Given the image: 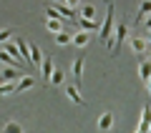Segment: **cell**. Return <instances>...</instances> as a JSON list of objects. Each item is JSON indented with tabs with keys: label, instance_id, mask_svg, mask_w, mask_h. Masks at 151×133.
I'll list each match as a JSON object with an SVG mask.
<instances>
[{
	"label": "cell",
	"instance_id": "1",
	"mask_svg": "<svg viewBox=\"0 0 151 133\" xmlns=\"http://www.w3.org/2000/svg\"><path fill=\"white\" fill-rule=\"evenodd\" d=\"M113 25H116V10H113V5L108 3V8H106V18H103L101 28H98V40H101V45H103V48H108V50H111Z\"/></svg>",
	"mask_w": 151,
	"mask_h": 133
},
{
	"label": "cell",
	"instance_id": "2",
	"mask_svg": "<svg viewBox=\"0 0 151 133\" xmlns=\"http://www.w3.org/2000/svg\"><path fill=\"white\" fill-rule=\"evenodd\" d=\"M126 35H129V25H126V20H119L116 33L111 35V53H113V55H119V53H121V45H124Z\"/></svg>",
	"mask_w": 151,
	"mask_h": 133
},
{
	"label": "cell",
	"instance_id": "3",
	"mask_svg": "<svg viewBox=\"0 0 151 133\" xmlns=\"http://www.w3.org/2000/svg\"><path fill=\"white\" fill-rule=\"evenodd\" d=\"M50 8H53V10L58 13V15L63 18V20H65V18H68V20H78V13H76V10H70V8L65 5V3H53Z\"/></svg>",
	"mask_w": 151,
	"mask_h": 133
},
{
	"label": "cell",
	"instance_id": "4",
	"mask_svg": "<svg viewBox=\"0 0 151 133\" xmlns=\"http://www.w3.org/2000/svg\"><path fill=\"white\" fill-rule=\"evenodd\" d=\"M151 126V106H146L144 111H141V121H139V128H136V133H146Z\"/></svg>",
	"mask_w": 151,
	"mask_h": 133
},
{
	"label": "cell",
	"instance_id": "5",
	"mask_svg": "<svg viewBox=\"0 0 151 133\" xmlns=\"http://www.w3.org/2000/svg\"><path fill=\"white\" fill-rule=\"evenodd\" d=\"M129 43H131V50H134L136 55H144L146 50H149V45H146V40H144V38H139V35H134V38H131Z\"/></svg>",
	"mask_w": 151,
	"mask_h": 133
},
{
	"label": "cell",
	"instance_id": "6",
	"mask_svg": "<svg viewBox=\"0 0 151 133\" xmlns=\"http://www.w3.org/2000/svg\"><path fill=\"white\" fill-rule=\"evenodd\" d=\"M73 80H76V88H78V85L83 83V58H76L73 60Z\"/></svg>",
	"mask_w": 151,
	"mask_h": 133
},
{
	"label": "cell",
	"instance_id": "7",
	"mask_svg": "<svg viewBox=\"0 0 151 133\" xmlns=\"http://www.w3.org/2000/svg\"><path fill=\"white\" fill-rule=\"evenodd\" d=\"M15 48H18V53H20V60H28V63H30V45L25 43V38H18Z\"/></svg>",
	"mask_w": 151,
	"mask_h": 133
},
{
	"label": "cell",
	"instance_id": "8",
	"mask_svg": "<svg viewBox=\"0 0 151 133\" xmlns=\"http://www.w3.org/2000/svg\"><path fill=\"white\" fill-rule=\"evenodd\" d=\"M98 128H101V131H111L113 128V113L111 111H106V113L98 116Z\"/></svg>",
	"mask_w": 151,
	"mask_h": 133
},
{
	"label": "cell",
	"instance_id": "9",
	"mask_svg": "<svg viewBox=\"0 0 151 133\" xmlns=\"http://www.w3.org/2000/svg\"><path fill=\"white\" fill-rule=\"evenodd\" d=\"M88 40H91V38H88V33H83V30H78L76 35H70V43H73L76 48H86Z\"/></svg>",
	"mask_w": 151,
	"mask_h": 133
},
{
	"label": "cell",
	"instance_id": "10",
	"mask_svg": "<svg viewBox=\"0 0 151 133\" xmlns=\"http://www.w3.org/2000/svg\"><path fill=\"white\" fill-rule=\"evenodd\" d=\"M65 96L70 98V101L73 103H78V106H83V96H81V91H78V88H76V85H65Z\"/></svg>",
	"mask_w": 151,
	"mask_h": 133
},
{
	"label": "cell",
	"instance_id": "11",
	"mask_svg": "<svg viewBox=\"0 0 151 133\" xmlns=\"http://www.w3.org/2000/svg\"><path fill=\"white\" fill-rule=\"evenodd\" d=\"M139 78L144 80V83L151 78V60H141L139 63Z\"/></svg>",
	"mask_w": 151,
	"mask_h": 133
},
{
	"label": "cell",
	"instance_id": "12",
	"mask_svg": "<svg viewBox=\"0 0 151 133\" xmlns=\"http://www.w3.org/2000/svg\"><path fill=\"white\" fill-rule=\"evenodd\" d=\"M146 15H151V0H141V5H139V13H136V20H144Z\"/></svg>",
	"mask_w": 151,
	"mask_h": 133
},
{
	"label": "cell",
	"instance_id": "13",
	"mask_svg": "<svg viewBox=\"0 0 151 133\" xmlns=\"http://www.w3.org/2000/svg\"><path fill=\"white\" fill-rule=\"evenodd\" d=\"M81 20H93V18H96V8L91 5V3H86V5H81Z\"/></svg>",
	"mask_w": 151,
	"mask_h": 133
},
{
	"label": "cell",
	"instance_id": "14",
	"mask_svg": "<svg viewBox=\"0 0 151 133\" xmlns=\"http://www.w3.org/2000/svg\"><path fill=\"white\" fill-rule=\"evenodd\" d=\"M76 23L81 25L83 33H91V30H98V28H101V23H98V20H81V18H78Z\"/></svg>",
	"mask_w": 151,
	"mask_h": 133
},
{
	"label": "cell",
	"instance_id": "15",
	"mask_svg": "<svg viewBox=\"0 0 151 133\" xmlns=\"http://www.w3.org/2000/svg\"><path fill=\"white\" fill-rule=\"evenodd\" d=\"M33 85H35V78L25 75V78H20V83H15V93H23V91H28V88H33Z\"/></svg>",
	"mask_w": 151,
	"mask_h": 133
},
{
	"label": "cell",
	"instance_id": "16",
	"mask_svg": "<svg viewBox=\"0 0 151 133\" xmlns=\"http://www.w3.org/2000/svg\"><path fill=\"white\" fill-rule=\"evenodd\" d=\"M40 73H43L45 80H50V73H53V58H43V63H40Z\"/></svg>",
	"mask_w": 151,
	"mask_h": 133
},
{
	"label": "cell",
	"instance_id": "17",
	"mask_svg": "<svg viewBox=\"0 0 151 133\" xmlns=\"http://www.w3.org/2000/svg\"><path fill=\"white\" fill-rule=\"evenodd\" d=\"M43 63V53L38 45H30V65H40Z\"/></svg>",
	"mask_w": 151,
	"mask_h": 133
},
{
	"label": "cell",
	"instance_id": "18",
	"mask_svg": "<svg viewBox=\"0 0 151 133\" xmlns=\"http://www.w3.org/2000/svg\"><path fill=\"white\" fill-rule=\"evenodd\" d=\"M0 60H3V63H5L8 68H15V70L20 68V60H15V58H10V55H8L5 50H0Z\"/></svg>",
	"mask_w": 151,
	"mask_h": 133
},
{
	"label": "cell",
	"instance_id": "19",
	"mask_svg": "<svg viewBox=\"0 0 151 133\" xmlns=\"http://www.w3.org/2000/svg\"><path fill=\"white\" fill-rule=\"evenodd\" d=\"M15 75H18L15 68H5L3 75H0V83H15Z\"/></svg>",
	"mask_w": 151,
	"mask_h": 133
},
{
	"label": "cell",
	"instance_id": "20",
	"mask_svg": "<svg viewBox=\"0 0 151 133\" xmlns=\"http://www.w3.org/2000/svg\"><path fill=\"white\" fill-rule=\"evenodd\" d=\"M45 28L53 35H58V33H63V20H45Z\"/></svg>",
	"mask_w": 151,
	"mask_h": 133
},
{
	"label": "cell",
	"instance_id": "21",
	"mask_svg": "<svg viewBox=\"0 0 151 133\" xmlns=\"http://www.w3.org/2000/svg\"><path fill=\"white\" fill-rule=\"evenodd\" d=\"M3 133H23V126L18 121H8L5 126H3Z\"/></svg>",
	"mask_w": 151,
	"mask_h": 133
},
{
	"label": "cell",
	"instance_id": "22",
	"mask_svg": "<svg viewBox=\"0 0 151 133\" xmlns=\"http://www.w3.org/2000/svg\"><path fill=\"white\" fill-rule=\"evenodd\" d=\"M5 50L8 55H10V58H15V60H20V53H18V48H15V43H5Z\"/></svg>",
	"mask_w": 151,
	"mask_h": 133
},
{
	"label": "cell",
	"instance_id": "23",
	"mask_svg": "<svg viewBox=\"0 0 151 133\" xmlns=\"http://www.w3.org/2000/svg\"><path fill=\"white\" fill-rule=\"evenodd\" d=\"M15 93V83H0V96H10Z\"/></svg>",
	"mask_w": 151,
	"mask_h": 133
},
{
	"label": "cell",
	"instance_id": "24",
	"mask_svg": "<svg viewBox=\"0 0 151 133\" xmlns=\"http://www.w3.org/2000/svg\"><path fill=\"white\" fill-rule=\"evenodd\" d=\"M50 83H53V85L63 83V70H53V73H50Z\"/></svg>",
	"mask_w": 151,
	"mask_h": 133
},
{
	"label": "cell",
	"instance_id": "25",
	"mask_svg": "<svg viewBox=\"0 0 151 133\" xmlns=\"http://www.w3.org/2000/svg\"><path fill=\"white\" fill-rule=\"evenodd\" d=\"M55 43H58V45H68V43H70V35H68V33H58V35H55Z\"/></svg>",
	"mask_w": 151,
	"mask_h": 133
},
{
	"label": "cell",
	"instance_id": "26",
	"mask_svg": "<svg viewBox=\"0 0 151 133\" xmlns=\"http://www.w3.org/2000/svg\"><path fill=\"white\" fill-rule=\"evenodd\" d=\"M10 35H13V28H3V30H0V43H5Z\"/></svg>",
	"mask_w": 151,
	"mask_h": 133
},
{
	"label": "cell",
	"instance_id": "27",
	"mask_svg": "<svg viewBox=\"0 0 151 133\" xmlns=\"http://www.w3.org/2000/svg\"><path fill=\"white\" fill-rule=\"evenodd\" d=\"M65 5L70 8V10H76V8H81V0H63Z\"/></svg>",
	"mask_w": 151,
	"mask_h": 133
},
{
	"label": "cell",
	"instance_id": "28",
	"mask_svg": "<svg viewBox=\"0 0 151 133\" xmlns=\"http://www.w3.org/2000/svg\"><path fill=\"white\" fill-rule=\"evenodd\" d=\"M141 25H146V33H151V15H146L144 20H141Z\"/></svg>",
	"mask_w": 151,
	"mask_h": 133
},
{
	"label": "cell",
	"instance_id": "29",
	"mask_svg": "<svg viewBox=\"0 0 151 133\" xmlns=\"http://www.w3.org/2000/svg\"><path fill=\"white\" fill-rule=\"evenodd\" d=\"M144 40H146V45H149V50H151V33H146V38H144Z\"/></svg>",
	"mask_w": 151,
	"mask_h": 133
},
{
	"label": "cell",
	"instance_id": "30",
	"mask_svg": "<svg viewBox=\"0 0 151 133\" xmlns=\"http://www.w3.org/2000/svg\"><path fill=\"white\" fill-rule=\"evenodd\" d=\"M146 88H149V96H151V78L146 80Z\"/></svg>",
	"mask_w": 151,
	"mask_h": 133
},
{
	"label": "cell",
	"instance_id": "31",
	"mask_svg": "<svg viewBox=\"0 0 151 133\" xmlns=\"http://www.w3.org/2000/svg\"><path fill=\"white\" fill-rule=\"evenodd\" d=\"M53 3H63V0H53Z\"/></svg>",
	"mask_w": 151,
	"mask_h": 133
},
{
	"label": "cell",
	"instance_id": "32",
	"mask_svg": "<svg viewBox=\"0 0 151 133\" xmlns=\"http://www.w3.org/2000/svg\"><path fill=\"white\" fill-rule=\"evenodd\" d=\"M146 133H151V126H149V131H146Z\"/></svg>",
	"mask_w": 151,
	"mask_h": 133
},
{
	"label": "cell",
	"instance_id": "33",
	"mask_svg": "<svg viewBox=\"0 0 151 133\" xmlns=\"http://www.w3.org/2000/svg\"><path fill=\"white\" fill-rule=\"evenodd\" d=\"M149 60H151V50H149Z\"/></svg>",
	"mask_w": 151,
	"mask_h": 133
},
{
	"label": "cell",
	"instance_id": "34",
	"mask_svg": "<svg viewBox=\"0 0 151 133\" xmlns=\"http://www.w3.org/2000/svg\"><path fill=\"white\" fill-rule=\"evenodd\" d=\"M108 3H111V0H108Z\"/></svg>",
	"mask_w": 151,
	"mask_h": 133
}]
</instances>
